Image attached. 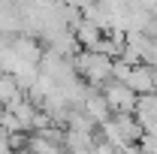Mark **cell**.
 Listing matches in <instances>:
<instances>
[{"instance_id":"obj_5","label":"cell","mask_w":157,"mask_h":154,"mask_svg":"<svg viewBox=\"0 0 157 154\" xmlns=\"http://www.w3.org/2000/svg\"><path fill=\"white\" fill-rule=\"evenodd\" d=\"M9 48L15 52V58H18V60H24V64H33V67L39 64L42 52H45V45H42L39 39L27 37V33H18V37H12V39H9Z\"/></svg>"},{"instance_id":"obj_4","label":"cell","mask_w":157,"mask_h":154,"mask_svg":"<svg viewBox=\"0 0 157 154\" xmlns=\"http://www.w3.org/2000/svg\"><path fill=\"white\" fill-rule=\"evenodd\" d=\"M124 85H127V88H130L136 97H142V94H154V70H151L148 64H136V67H130V70H127Z\"/></svg>"},{"instance_id":"obj_11","label":"cell","mask_w":157,"mask_h":154,"mask_svg":"<svg viewBox=\"0 0 157 154\" xmlns=\"http://www.w3.org/2000/svg\"><path fill=\"white\" fill-rule=\"evenodd\" d=\"M6 109L18 118L21 124H24V130L30 133V121H33V115H36V103H30L27 97H18V100H15L12 106H6Z\"/></svg>"},{"instance_id":"obj_3","label":"cell","mask_w":157,"mask_h":154,"mask_svg":"<svg viewBox=\"0 0 157 154\" xmlns=\"http://www.w3.org/2000/svg\"><path fill=\"white\" fill-rule=\"evenodd\" d=\"M100 94H103V100H106V106H109L112 115H115V112H127V115H133V109H136V94H133L124 82L109 79V82L100 88Z\"/></svg>"},{"instance_id":"obj_12","label":"cell","mask_w":157,"mask_h":154,"mask_svg":"<svg viewBox=\"0 0 157 154\" xmlns=\"http://www.w3.org/2000/svg\"><path fill=\"white\" fill-rule=\"evenodd\" d=\"M0 130H3L6 136H9V133H27V130H24V124H21L9 109H3V112H0Z\"/></svg>"},{"instance_id":"obj_10","label":"cell","mask_w":157,"mask_h":154,"mask_svg":"<svg viewBox=\"0 0 157 154\" xmlns=\"http://www.w3.org/2000/svg\"><path fill=\"white\" fill-rule=\"evenodd\" d=\"M18 97H24L18 79L12 76V73H3V70H0V106L6 109V106H12Z\"/></svg>"},{"instance_id":"obj_1","label":"cell","mask_w":157,"mask_h":154,"mask_svg":"<svg viewBox=\"0 0 157 154\" xmlns=\"http://www.w3.org/2000/svg\"><path fill=\"white\" fill-rule=\"evenodd\" d=\"M70 60H73L76 76L82 79L88 88H94V91H100V88L112 79V60L106 58V55H100V52H85V48H78Z\"/></svg>"},{"instance_id":"obj_6","label":"cell","mask_w":157,"mask_h":154,"mask_svg":"<svg viewBox=\"0 0 157 154\" xmlns=\"http://www.w3.org/2000/svg\"><path fill=\"white\" fill-rule=\"evenodd\" d=\"M133 118L139 121L142 133H148L151 127H157V94H142V97H136Z\"/></svg>"},{"instance_id":"obj_8","label":"cell","mask_w":157,"mask_h":154,"mask_svg":"<svg viewBox=\"0 0 157 154\" xmlns=\"http://www.w3.org/2000/svg\"><path fill=\"white\" fill-rule=\"evenodd\" d=\"M78 109H82L85 115L91 118V121H94L97 127H100V124H106V121L112 118V112H109V106H106L103 94H100V91H94V88L88 91V97L82 100V106H78Z\"/></svg>"},{"instance_id":"obj_13","label":"cell","mask_w":157,"mask_h":154,"mask_svg":"<svg viewBox=\"0 0 157 154\" xmlns=\"http://www.w3.org/2000/svg\"><path fill=\"white\" fill-rule=\"evenodd\" d=\"M91 154H118V148L112 145V142H106L103 136H97L94 145H91Z\"/></svg>"},{"instance_id":"obj_2","label":"cell","mask_w":157,"mask_h":154,"mask_svg":"<svg viewBox=\"0 0 157 154\" xmlns=\"http://www.w3.org/2000/svg\"><path fill=\"white\" fill-rule=\"evenodd\" d=\"M97 130H103V139L112 142L115 148L136 145L139 139H142V127H139V121L133 115H127V112H115L106 124H100Z\"/></svg>"},{"instance_id":"obj_9","label":"cell","mask_w":157,"mask_h":154,"mask_svg":"<svg viewBox=\"0 0 157 154\" xmlns=\"http://www.w3.org/2000/svg\"><path fill=\"white\" fill-rule=\"evenodd\" d=\"M63 130H70V133H78V136H91V139H94V136H97V124H94L91 118L85 115L82 109H70Z\"/></svg>"},{"instance_id":"obj_7","label":"cell","mask_w":157,"mask_h":154,"mask_svg":"<svg viewBox=\"0 0 157 154\" xmlns=\"http://www.w3.org/2000/svg\"><path fill=\"white\" fill-rule=\"evenodd\" d=\"M70 30H73V37H76V45H78V48H85V52H94L97 42L103 39V30H100L94 21H88V18H78Z\"/></svg>"}]
</instances>
